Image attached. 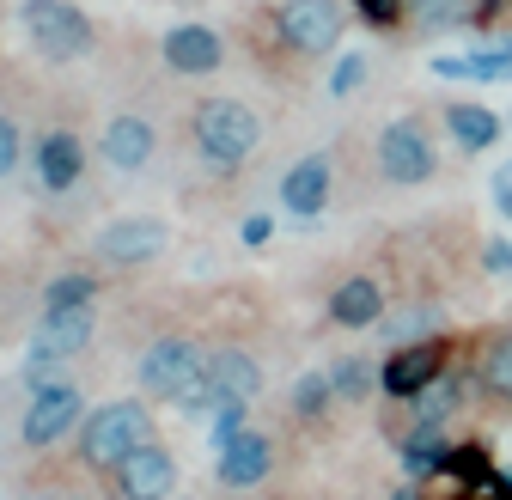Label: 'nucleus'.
<instances>
[{"instance_id":"nucleus-1","label":"nucleus","mask_w":512,"mask_h":500,"mask_svg":"<svg viewBox=\"0 0 512 500\" xmlns=\"http://www.w3.org/2000/svg\"><path fill=\"white\" fill-rule=\"evenodd\" d=\"M189 135H196V153L214 171H238L256 153V141H263V116L238 98H202L196 116H189Z\"/></svg>"},{"instance_id":"nucleus-2","label":"nucleus","mask_w":512,"mask_h":500,"mask_svg":"<svg viewBox=\"0 0 512 500\" xmlns=\"http://www.w3.org/2000/svg\"><path fill=\"white\" fill-rule=\"evenodd\" d=\"M147 440H153V415L135 397H116V403H104V409H92L80 421V458L92 470H116L128 452H141Z\"/></svg>"},{"instance_id":"nucleus-3","label":"nucleus","mask_w":512,"mask_h":500,"mask_svg":"<svg viewBox=\"0 0 512 500\" xmlns=\"http://www.w3.org/2000/svg\"><path fill=\"white\" fill-rule=\"evenodd\" d=\"M256 397H263V366H256L244 348H220V354H208V372H202V385L183 397V409L196 415V421H208L214 409L256 403Z\"/></svg>"},{"instance_id":"nucleus-4","label":"nucleus","mask_w":512,"mask_h":500,"mask_svg":"<svg viewBox=\"0 0 512 500\" xmlns=\"http://www.w3.org/2000/svg\"><path fill=\"white\" fill-rule=\"evenodd\" d=\"M19 25H25V37L43 61H80L92 49V19L74 0H25Z\"/></svg>"},{"instance_id":"nucleus-5","label":"nucleus","mask_w":512,"mask_h":500,"mask_svg":"<svg viewBox=\"0 0 512 500\" xmlns=\"http://www.w3.org/2000/svg\"><path fill=\"white\" fill-rule=\"evenodd\" d=\"M202 372H208V354L189 342V336H165L141 354V391L153 403H183L189 391L202 385Z\"/></svg>"},{"instance_id":"nucleus-6","label":"nucleus","mask_w":512,"mask_h":500,"mask_svg":"<svg viewBox=\"0 0 512 500\" xmlns=\"http://www.w3.org/2000/svg\"><path fill=\"white\" fill-rule=\"evenodd\" d=\"M342 0H281V13H275V31L293 55H330L342 43Z\"/></svg>"},{"instance_id":"nucleus-7","label":"nucleus","mask_w":512,"mask_h":500,"mask_svg":"<svg viewBox=\"0 0 512 500\" xmlns=\"http://www.w3.org/2000/svg\"><path fill=\"white\" fill-rule=\"evenodd\" d=\"M378 171L391 183H427L439 171V147L415 116H397V122L378 129Z\"/></svg>"},{"instance_id":"nucleus-8","label":"nucleus","mask_w":512,"mask_h":500,"mask_svg":"<svg viewBox=\"0 0 512 500\" xmlns=\"http://www.w3.org/2000/svg\"><path fill=\"white\" fill-rule=\"evenodd\" d=\"M86 421V403H80V391L61 379V385H49V391H31V409H25V421H19V440L31 446V452H49V446H61L68 433Z\"/></svg>"},{"instance_id":"nucleus-9","label":"nucleus","mask_w":512,"mask_h":500,"mask_svg":"<svg viewBox=\"0 0 512 500\" xmlns=\"http://www.w3.org/2000/svg\"><path fill=\"white\" fill-rule=\"evenodd\" d=\"M165 244H171L165 220H153V214H122V220H110V226L98 232V257H104L110 269H141V263L159 257Z\"/></svg>"},{"instance_id":"nucleus-10","label":"nucleus","mask_w":512,"mask_h":500,"mask_svg":"<svg viewBox=\"0 0 512 500\" xmlns=\"http://www.w3.org/2000/svg\"><path fill=\"white\" fill-rule=\"evenodd\" d=\"M159 61L171 74H183V80H202V74H214L226 61V43H220L214 25H171L165 43H159Z\"/></svg>"},{"instance_id":"nucleus-11","label":"nucleus","mask_w":512,"mask_h":500,"mask_svg":"<svg viewBox=\"0 0 512 500\" xmlns=\"http://www.w3.org/2000/svg\"><path fill=\"white\" fill-rule=\"evenodd\" d=\"M171 488H177V458L165 446H153V440L116 464V494L122 500H165Z\"/></svg>"},{"instance_id":"nucleus-12","label":"nucleus","mask_w":512,"mask_h":500,"mask_svg":"<svg viewBox=\"0 0 512 500\" xmlns=\"http://www.w3.org/2000/svg\"><path fill=\"white\" fill-rule=\"evenodd\" d=\"M153 147H159V129H153L147 116H135V110L110 116L104 122V141H98V153H104L110 171H141L153 159Z\"/></svg>"},{"instance_id":"nucleus-13","label":"nucleus","mask_w":512,"mask_h":500,"mask_svg":"<svg viewBox=\"0 0 512 500\" xmlns=\"http://www.w3.org/2000/svg\"><path fill=\"white\" fill-rule=\"evenodd\" d=\"M31 165H37V183H43V190L61 196V190H74V183H80L86 147H80V135H68V129H49V135L31 147Z\"/></svg>"},{"instance_id":"nucleus-14","label":"nucleus","mask_w":512,"mask_h":500,"mask_svg":"<svg viewBox=\"0 0 512 500\" xmlns=\"http://www.w3.org/2000/svg\"><path fill=\"white\" fill-rule=\"evenodd\" d=\"M269 464H275V446H269V433L244 427L238 440H226V446H220V458H214V476H220L226 488H256V482L269 476Z\"/></svg>"},{"instance_id":"nucleus-15","label":"nucleus","mask_w":512,"mask_h":500,"mask_svg":"<svg viewBox=\"0 0 512 500\" xmlns=\"http://www.w3.org/2000/svg\"><path fill=\"white\" fill-rule=\"evenodd\" d=\"M281 208L299 214V220H317L330 208V159L324 153H305L299 165H287L281 177Z\"/></svg>"},{"instance_id":"nucleus-16","label":"nucleus","mask_w":512,"mask_h":500,"mask_svg":"<svg viewBox=\"0 0 512 500\" xmlns=\"http://www.w3.org/2000/svg\"><path fill=\"white\" fill-rule=\"evenodd\" d=\"M439 372H445L439 348H433V342H415V348H397L391 360H384L378 391H391V397H421V391L439 379Z\"/></svg>"},{"instance_id":"nucleus-17","label":"nucleus","mask_w":512,"mask_h":500,"mask_svg":"<svg viewBox=\"0 0 512 500\" xmlns=\"http://www.w3.org/2000/svg\"><path fill=\"white\" fill-rule=\"evenodd\" d=\"M427 68H433L439 80H476V86H500V80H512V37H500V43H482V49H470V55H439V61H427Z\"/></svg>"},{"instance_id":"nucleus-18","label":"nucleus","mask_w":512,"mask_h":500,"mask_svg":"<svg viewBox=\"0 0 512 500\" xmlns=\"http://www.w3.org/2000/svg\"><path fill=\"white\" fill-rule=\"evenodd\" d=\"M330 324H342V330H372V324H384V287H378L372 275H348V281L330 293Z\"/></svg>"},{"instance_id":"nucleus-19","label":"nucleus","mask_w":512,"mask_h":500,"mask_svg":"<svg viewBox=\"0 0 512 500\" xmlns=\"http://www.w3.org/2000/svg\"><path fill=\"white\" fill-rule=\"evenodd\" d=\"M397 452H403V470H409V482H421V476H433V470H445V452H452V440H445V421H433V415H415V427L397 440Z\"/></svg>"},{"instance_id":"nucleus-20","label":"nucleus","mask_w":512,"mask_h":500,"mask_svg":"<svg viewBox=\"0 0 512 500\" xmlns=\"http://www.w3.org/2000/svg\"><path fill=\"white\" fill-rule=\"evenodd\" d=\"M445 135H452L464 153H488L494 141H500V116L494 110H482V104H445Z\"/></svg>"},{"instance_id":"nucleus-21","label":"nucleus","mask_w":512,"mask_h":500,"mask_svg":"<svg viewBox=\"0 0 512 500\" xmlns=\"http://www.w3.org/2000/svg\"><path fill=\"white\" fill-rule=\"evenodd\" d=\"M98 318H92V305H74V311H43V324H37V342L55 348V354H80L92 342Z\"/></svg>"},{"instance_id":"nucleus-22","label":"nucleus","mask_w":512,"mask_h":500,"mask_svg":"<svg viewBox=\"0 0 512 500\" xmlns=\"http://www.w3.org/2000/svg\"><path fill=\"white\" fill-rule=\"evenodd\" d=\"M403 19L415 31H445V25L476 19V0H403Z\"/></svg>"},{"instance_id":"nucleus-23","label":"nucleus","mask_w":512,"mask_h":500,"mask_svg":"<svg viewBox=\"0 0 512 500\" xmlns=\"http://www.w3.org/2000/svg\"><path fill=\"white\" fill-rule=\"evenodd\" d=\"M330 403H342L330 372H299V385H293V415H299V421H324Z\"/></svg>"},{"instance_id":"nucleus-24","label":"nucleus","mask_w":512,"mask_h":500,"mask_svg":"<svg viewBox=\"0 0 512 500\" xmlns=\"http://www.w3.org/2000/svg\"><path fill=\"white\" fill-rule=\"evenodd\" d=\"M330 379H336V397H342V403H366V397L378 391V366L360 360V354H348V360L330 366Z\"/></svg>"},{"instance_id":"nucleus-25","label":"nucleus","mask_w":512,"mask_h":500,"mask_svg":"<svg viewBox=\"0 0 512 500\" xmlns=\"http://www.w3.org/2000/svg\"><path fill=\"white\" fill-rule=\"evenodd\" d=\"M92 299H98V275H86V269L55 275L43 287V311H74V305H92Z\"/></svg>"},{"instance_id":"nucleus-26","label":"nucleus","mask_w":512,"mask_h":500,"mask_svg":"<svg viewBox=\"0 0 512 500\" xmlns=\"http://www.w3.org/2000/svg\"><path fill=\"white\" fill-rule=\"evenodd\" d=\"M61 360H68V354H55V348H43V342L31 336V348H25V366H19V379H25L31 391H49V385H61Z\"/></svg>"},{"instance_id":"nucleus-27","label":"nucleus","mask_w":512,"mask_h":500,"mask_svg":"<svg viewBox=\"0 0 512 500\" xmlns=\"http://www.w3.org/2000/svg\"><path fill=\"white\" fill-rule=\"evenodd\" d=\"M366 74H372V55L348 49V55H336V68H330V92H336V98H348V92H360V86H366Z\"/></svg>"},{"instance_id":"nucleus-28","label":"nucleus","mask_w":512,"mask_h":500,"mask_svg":"<svg viewBox=\"0 0 512 500\" xmlns=\"http://www.w3.org/2000/svg\"><path fill=\"white\" fill-rule=\"evenodd\" d=\"M458 397H464V385H458V379H445V372H439V379H433V385L415 397V409H421V415H433V421H445V415L458 409Z\"/></svg>"},{"instance_id":"nucleus-29","label":"nucleus","mask_w":512,"mask_h":500,"mask_svg":"<svg viewBox=\"0 0 512 500\" xmlns=\"http://www.w3.org/2000/svg\"><path fill=\"white\" fill-rule=\"evenodd\" d=\"M244 427H250V403H226V409H214V415H208V440H214V452H220L226 440H238Z\"/></svg>"},{"instance_id":"nucleus-30","label":"nucleus","mask_w":512,"mask_h":500,"mask_svg":"<svg viewBox=\"0 0 512 500\" xmlns=\"http://www.w3.org/2000/svg\"><path fill=\"white\" fill-rule=\"evenodd\" d=\"M482 379H488L500 397H512V342H500V348L482 360Z\"/></svg>"},{"instance_id":"nucleus-31","label":"nucleus","mask_w":512,"mask_h":500,"mask_svg":"<svg viewBox=\"0 0 512 500\" xmlns=\"http://www.w3.org/2000/svg\"><path fill=\"white\" fill-rule=\"evenodd\" d=\"M25 159V141H19V122L13 116H0V183L13 177V165Z\"/></svg>"},{"instance_id":"nucleus-32","label":"nucleus","mask_w":512,"mask_h":500,"mask_svg":"<svg viewBox=\"0 0 512 500\" xmlns=\"http://www.w3.org/2000/svg\"><path fill=\"white\" fill-rule=\"evenodd\" d=\"M354 13H360L366 25H397V19H403V0H354Z\"/></svg>"},{"instance_id":"nucleus-33","label":"nucleus","mask_w":512,"mask_h":500,"mask_svg":"<svg viewBox=\"0 0 512 500\" xmlns=\"http://www.w3.org/2000/svg\"><path fill=\"white\" fill-rule=\"evenodd\" d=\"M488 196H494V214H506L512 220V159L494 171V183H488Z\"/></svg>"},{"instance_id":"nucleus-34","label":"nucleus","mask_w":512,"mask_h":500,"mask_svg":"<svg viewBox=\"0 0 512 500\" xmlns=\"http://www.w3.org/2000/svg\"><path fill=\"white\" fill-rule=\"evenodd\" d=\"M384 330H391V342H409V336L433 330V311H409V318H397V324H384Z\"/></svg>"},{"instance_id":"nucleus-35","label":"nucleus","mask_w":512,"mask_h":500,"mask_svg":"<svg viewBox=\"0 0 512 500\" xmlns=\"http://www.w3.org/2000/svg\"><path fill=\"white\" fill-rule=\"evenodd\" d=\"M482 269H488V275H512V244H506V238H494V244L482 250Z\"/></svg>"},{"instance_id":"nucleus-36","label":"nucleus","mask_w":512,"mask_h":500,"mask_svg":"<svg viewBox=\"0 0 512 500\" xmlns=\"http://www.w3.org/2000/svg\"><path fill=\"white\" fill-rule=\"evenodd\" d=\"M269 232H275V220H269V214H250V220L238 226V238H244V244H269Z\"/></svg>"},{"instance_id":"nucleus-37","label":"nucleus","mask_w":512,"mask_h":500,"mask_svg":"<svg viewBox=\"0 0 512 500\" xmlns=\"http://www.w3.org/2000/svg\"><path fill=\"white\" fill-rule=\"evenodd\" d=\"M391 500H421V488H415V482H403V488H397Z\"/></svg>"},{"instance_id":"nucleus-38","label":"nucleus","mask_w":512,"mask_h":500,"mask_svg":"<svg viewBox=\"0 0 512 500\" xmlns=\"http://www.w3.org/2000/svg\"><path fill=\"white\" fill-rule=\"evenodd\" d=\"M43 500H61V494H43Z\"/></svg>"},{"instance_id":"nucleus-39","label":"nucleus","mask_w":512,"mask_h":500,"mask_svg":"<svg viewBox=\"0 0 512 500\" xmlns=\"http://www.w3.org/2000/svg\"><path fill=\"white\" fill-rule=\"evenodd\" d=\"M506 488H512V476H506Z\"/></svg>"}]
</instances>
